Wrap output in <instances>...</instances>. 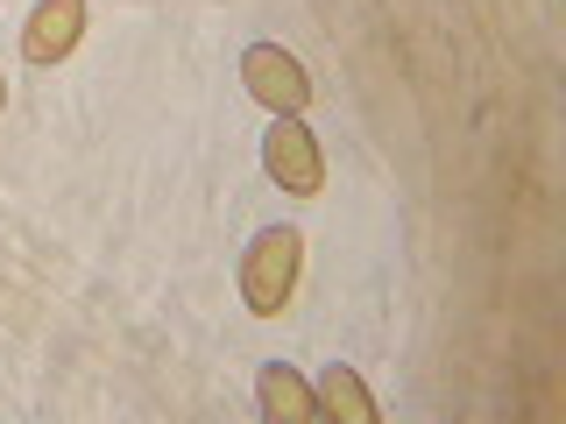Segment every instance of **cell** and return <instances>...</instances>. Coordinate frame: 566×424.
<instances>
[{
    "label": "cell",
    "instance_id": "obj_1",
    "mask_svg": "<svg viewBox=\"0 0 566 424\" xmlns=\"http://www.w3.org/2000/svg\"><path fill=\"white\" fill-rule=\"evenodd\" d=\"M297 262H305L297 226H270V234H255V247L241 255V297H248V311H255V318H276L283 305H291Z\"/></svg>",
    "mask_w": 566,
    "mask_h": 424
},
{
    "label": "cell",
    "instance_id": "obj_2",
    "mask_svg": "<svg viewBox=\"0 0 566 424\" xmlns=\"http://www.w3.org/2000/svg\"><path fill=\"white\" fill-rule=\"evenodd\" d=\"M241 85H248V99L270 106V114H305L312 106V78L283 43H248L241 50Z\"/></svg>",
    "mask_w": 566,
    "mask_h": 424
},
{
    "label": "cell",
    "instance_id": "obj_3",
    "mask_svg": "<svg viewBox=\"0 0 566 424\" xmlns=\"http://www.w3.org/2000/svg\"><path fill=\"white\" fill-rule=\"evenodd\" d=\"M262 163H270V177L291 199H312L318 184H326V156H318L312 128L297 114H270V135H262Z\"/></svg>",
    "mask_w": 566,
    "mask_h": 424
},
{
    "label": "cell",
    "instance_id": "obj_4",
    "mask_svg": "<svg viewBox=\"0 0 566 424\" xmlns=\"http://www.w3.org/2000/svg\"><path fill=\"white\" fill-rule=\"evenodd\" d=\"M78 35H85V0H35V14L22 29V57L50 71L78 50Z\"/></svg>",
    "mask_w": 566,
    "mask_h": 424
},
{
    "label": "cell",
    "instance_id": "obj_5",
    "mask_svg": "<svg viewBox=\"0 0 566 424\" xmlns=\"http://www.w3.org/2000/svg\"><path fill=\"white\" fill-rule=\"evenodd\" d=\"M312 396H318V417H333V424H382V403L368 396V382L354 375L347 361H333L326 375L312 382Z\"/></svg>",
    "mask_w": 566,
    "mask_h": 424
},
{
    "label": "cell",
    "instance_id": "obj_6",
    "mask_svg": "<svg viewBox=\"0 0 566 424\" xmlns=\"http://www.w3.org/2000/svg\"><path fill=\"white\" fill-rule=\"evenodd\" d=\"M255 396H262V417L270 424H312L318 417V396H312V382L297 375L291 361H270L255 375Z\"/></svg>",
    "mask_w": 566,
    "mask_h": 424
},
{
    "label": "cell",
    "instance_id": "obj_7",
    "mask_svg": "<svg viewBox=\"0 0 566 424\" xmlns=\"http://www.w3.org/2000/svg\"><path fill=\"white\" fill-rule=\"evenodd\" d=\"M0 106H8V85H0Z\"/></svg>",
    "mask_w": 566,
    "mask_h": 424
}]
</instances>
